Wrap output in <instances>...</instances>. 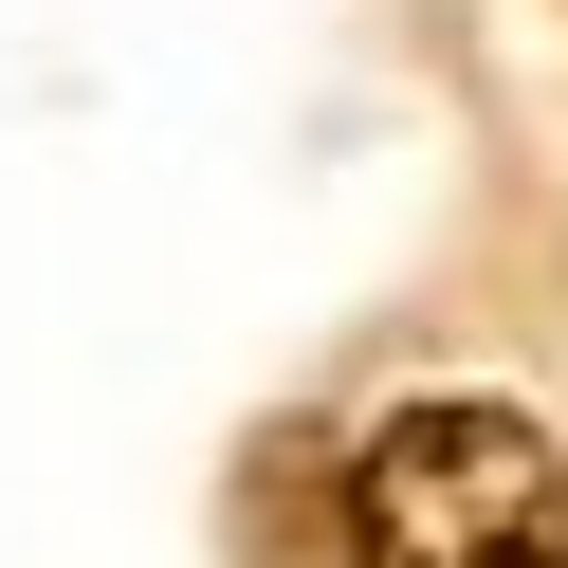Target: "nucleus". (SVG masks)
Segmentation results:
<instances>
[{
	"instance_id": "nucleus-1",
	"label": "nucleus",
	"mask_w": 568,
	"mask_h": 568,
	"mask_svg": "<svg viewBox=\"0 0 568 568\" xmlns=\"http://www.w3.org/2000/svg\"><path fill=\"white\" fill-rule=\"evenodd\" d=\"M348 531L367 568H568V458L514 404H385L348 458Z\"/></svg>"
}]
</instances>
